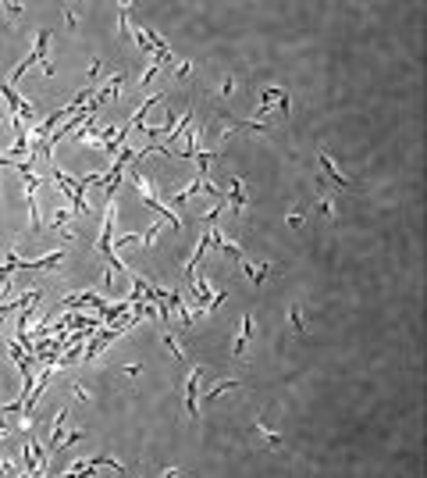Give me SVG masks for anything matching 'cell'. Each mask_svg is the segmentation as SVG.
I'll use <instances>...</instances> for the list:
<instances>
[{
  "label": "cell",
  "mask_w": 427,
  "mask_h": 478,
  "mask_svg": "<svg viewBox=\"0 0 427 478\" xmlns=\"http://www.w3.org/2000/svg\"><path fill=\"white\" fill-rule=\"evenodd\" d=\"M47 57H50V29H39V36H36V50H32V54H29V57H25V61H22L18 68H14V75H11V86L22 79V75H25V72H29L32 65H36V61H47Z\"/></svg>",
  "instance_id": "cell-1"
},
{
  "label": "cell",
  "mask_w": 427,
  "mask_h": 478,
  "mask_svg": "<svg viewBox=\"0 0 427 478\" xmlns=\"http://www.w3.org/2000/svg\"><path fill=\"white\" fill-rule=\"evenodd\" d=\"M203 364L200 368H193V375H189V386H185V410H189V417H200V403H196V396H200V382H203Z\"/></svg>",
  "instance_id": "cell-2"
},
{
  "label": "cell",
  "mask_w": 427,
  "mask_h": 478,
  "mask_svg": "<svg viewBox=\"0 0 427 478\" xmlns=\"http://www.w3.org/2000/svg\"><path fill=\"white\" fill-rule=\"evenodd\" d=\"M321 168H324V175H328V178H331L335 186H353V182H349V178H346V175H342V171H338V168L331 164L328 150H321Z\"/></svg>",
  "instance_id": "cell-3"
},
{
  "label": "cell",
  "mask_w": 427,
  "mask_h": 478,
  "mask_svg": "<svg viewBox=\"0 0 427 478\" xmlns=\"http://www.w3.org/2000/svg\"><path fill=\"white\" fill-rule=\"evenodd\" d=\"M246 211V193H242V178H231V214L242 218Z\"/></svg>",
  "instance_id": "cell-4"
},
{
  "label": "cell",
  "mask_w": 427,
  "mask_h": 478,
  "mask_svg": "<svg viewBox=\"0 0 427 478\" xmlns=\"http://www.w3.org/2000/svg\"><path fill=\"white\" fill-rule=\"evenodd\" d=\"M249 335H253V314H242V332H239V343H235V357H242V353H246Z\"/></svg>",
  "instance_id": "cell-5"
},
{
  "label": "cell",
  "mask_w": 427,
  "mask_h": 478,
  "mask_svg": "<svg viewBox=\"0 0 427 478\" xmlns=\"http://www.w3.org/2000/svg\"><path fill=\"white\" fill-rule=\"evenodd\" d=\"M257 432H260L264 439H267V446H271V450H278V446H282V435H278V432H271V428H267L264 421H257Z\"/></svg>",
  "instance_id": "cell-6"
},
{
  "label": "cell",
  "mask_w": 427,
  "mask_h": 478,
  "mask_svg": "<svg viewBox=\"0 0 427 478\" xmlns=\"http://www.w3.org/2000/svg\"><path fill=\"white\" fill-rule=\"evenodd\" d=\"M239 386H242V382H235V379H224V382H217V386L210 389V396H207V403H214V400L221 396L224 389H239Z\"/></svg>",
  "instance_id": "cell-7"
},
{
  "label": "cell",
  "mask_w": 427,
  "mask_h": 478,
  "mask_svg": "<svg viewBox=\"0 0 427 478\" xmlns=\"http://www.w3.org/2000/svg\"><path fill=\"white\" fill-rule=\"evenodd\" d=\"M217 243H221V250H224V253H228V257H231V261H239V264H242V261H246V257H242V250H239V246H235V243H228V239H224V236L217 239Z\"/></svg>",
  "instance_id": "cell-8"
},
{
  "label": "cell",
  "mask_w": 427,
  "mask_h": 478,
  "mask_svg": "<svg viewBox=\"0 0 427 478\" xmlns=\"http://www.w3.org/2000/svg\"><path fill=\"white\" fill-rule=\"evenodd\" d=\"M164 343H167V350H171V357H175V361H185V353H182V346H178V339H175L171 332L164 335Z\"/></svg>",
  "instance_id": "cell-9"
},
{
  "label": "cell",
  "mask_w": 427,
  "mask_h": 478,
  "mask_svg": "<svg viewBox=\"0 0 427 478\" xmlns=\"http://www.w3.org/2000/svg\"><path fill=\"white\" fill-rule=\"evenodd\" d=\"M288 318H292V332H295V335H303V332H306V325H303V311H299V307H292V314H288Z\"/></svg>",
  "instance_id": "cell-10"
},
{
  "label": "cell",
  "mask_w": 427,
  "mask_h": 478,
  "mask_svg": "<svg viewBox=\"0 0 427 478\" xmlns=\"http://www.w3.org/2000/svg\"><path fill=\"white\" fill-rule=\"evenodd\" d=\"M71 389H75V396H78V400H89V389L82 386V379H78V382H71Z\"/></svg>",
  "instance_id": "cell-11"
},
{
  "label": "cell",
  "mask_w": 427,
  "mask_h": 478,
  "mask_svg": "<svg viewBox=\"0 0 427 478\" xmlns=\"http://www.w3.org/2000/svg\"><path fill=\"white\" fill-rule=\"evenodd\" d=\"M231 89H235V79H231V75H228V79L221 82V96H231Z\"/></svg>",
  "instance_id": "cell-12"
},
{
  "label": "cell",
  "mask_w": 427,
  "mask_h": 478,
  "mask_svg": "<svg viewBox=\"0 0 427 478\" xmlns=\"http://www.w3.org/2000/svg\"><path fill=\"white\" fill-rule=\"evenodd\" d=\"M189 72H193V65H189V61H182V65H178V68H175V75H178V79H185V75H189Z\"/></svg>",
  "instance_id": "cell-13"
},
{
  "label": "cell",
  "mask_w": 427,
  "mask_h": 478,
  "mask_svg": "<svg viewBox=\"0 0 427 478\" xmlns=\"http://www.w3.org/2000/svg\"><path fill=\"white\" fill-rule=\"evenodd\" d=\"M321 214L331 218V214H335V204H331V200H321Z\"/></svg>",
  "instance_id": "cell-14"
},
{
  "label": "cell",
  "mask_w": 427,
  "mask_h": 478,
  "mask_svg": "<svg viewBox=\"0 0 427 478\" xmlns=\"http://www.w3.org/2000/svg\"><path fill=\"white\" fill-rule=\"evenodd\" d=\"M139 371H142L139 364H129V368H125V379H136V375H139Z\"/></svg>",
  "instance_id": "cell-15"
}]
</instances>
